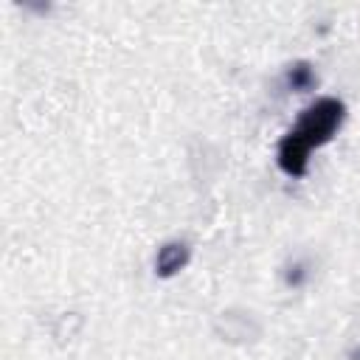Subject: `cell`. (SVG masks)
I'll return each instance as SVG.
<instances>
[{
	"mask_svg": "<svg viewBox=\"0 0 360 360\" xmlns=\"http://www.w3.org/2000/svg\"><path fill=\"white\" fill-rule=\"evenodd\" d=\"M346 107L338 98H318L315 104H309L295 127L278 141V166L284 174L290 177H304L307 174V163H309V152L315 146H323L338 127L343 124Z\"/></svg>",
	"mask_w": 360,
	"mask_h": 360,
	"instance_id": "obj_1",
	"label": "cell"
},
{
	"mask_svg": "<svg viewBox=\"0 0 360 360\" xmlns=\"http://www.w3.org/2000/svg\"><path fill=\"white\" fill-rule=\"evenodd\" d=\"M186 264H188V248L183 242H169V245H163L158 250L155 267H158V276L160 278H169V276L180 273Z\"/></svg>",
	"mask_w": 360,
	"mask_h": 360,
	"instance_id": "obj_2",
	"label": "cell"
},
{
	"mask_svg": "<svg viewBox=\"0 0 360 360\" xmlns=\"http://www.w3.org/2000/svg\"><path fill=\"white\" fill-rule=\"evenodd\" d=\"M287 84H290L292 90H309V87L315 84V73H312V68H309L307 62L292 65V68L287 70Z\"/></svg>",
	"mask_w": 360,
	"mask_h": 360,
	"instance_id": "obj_3",
	"label": "cell"
},
{
	"mask_svg": "<svg viewBox=\"0 0 360 360\" xmlns=\"http://www.w3.org/2000/svg\"><path fill=\"white\" fill-rule=\"evenodd\" d=\"M357 360H360V357H357Z\"/></svg>",
	"mask_w": 360,
	"mask_h": 360,
	"instance_id": "obj_4",
	"label": "cell"
}]
</instances>
